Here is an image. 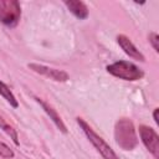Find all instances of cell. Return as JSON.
Wrapping results in <instances>:
<instances>
[{
    "instance_id": "1",
    "label": "cell",
    "mask_w": 159,
    "mask_h": 159,
    "mask_svg": "<svg viewBox=\"0 0 159 159\" xmlns=\"http://www.w3.org/2000/svg\"><path fill=\"white\" fill-rule=\"evenodd\" d=\"M114 139L123 150H133L138 145L137 132L134 124L128 118H120L114 125Z\"/></svg>"
},
{
    "instance_id": "2",
    "label": "cell",
    "mask_w": 159,
    "mask_h": 159,
    "mask_svg": "<svg viewBox=\"0 0 159 159\" xmlns=\"http://www.w3.org/2000/svg\"><path fill=\"white\" fill-rule=\"evenodd\" d=\"M80 128L83 130V133L86 134V137L88 138V140L93 144V147L97 149V152L102 155L103 159H119V157L116 154V152L104 142V139L102 137H99L91 127L89 124L81 117H77L76 118Z\"/></svg>"
},
{
    "instance_id": "3",
    "label": "cell",
    "mask_w": 159,
    "mask_h": 159,
    "mask_svg": "<svg viewBox=\"0 0 159 159\" xmlns=\"http://www.w3.org/2000/svg\"><path fill=\"white\" fill-rule=\"evenodd\" d=\"M107 72L114 77H118L124 81H130V82L142 80L144 77V72L138 66H135L134 63L129 61H124V60H119V61H116L108 65Z\"/></svg>"
},
{
    "instance_id": "4",
    "label": "cell",
    "mask_w": 159,
    "mask_h": 159,
    "mask_svg": "<svg viewBox=\"0 0 159 159\" xmlns=\"http://www.w3.org/2000/svg\"><path fill=\"white\" fill-rule=\"evenodd\" d=\"M21 17V6L17 0H0V22L15 27Z\"/></svg>"
},
{
    "instance_id": "5",
    "label": "cell",
    "mask_w": 159,
    "mask_h": 159,
    "mask_svg": "<svg viewBox=\"0 0 159 159\" xmlns=\"http://www.w3.org/2000/svg\"><path fill=\"white\" fill-rule=\"evenodd\" d=\"M139 137L144 147L149 150V153L154 157V159H159V135L152 127L139 125Z\"/></svg>"
},
{
    "instance_id": "6",
    "label": "cell",
    "mask_w": 159,
    "mask_h": 159,
    "mask_svg": "<svg viewBox=\"0 0 159 159\" xmlns=\"http://www.w3.org/2000/svg\"><path fill=\"white\" fill-rule=\"evenodd\" d=\"M27 67L30 70H32L34 72H36L39 75H42L47 78H51L53 81H57V82H66L68 80V73L62 71V70L47 67V66H43V65H40V63H29Z\"/></svg>"
},
{
    "instance_id": "7",
    "label": "cell",
    "mask_w": 159,
    "mask_h": 159,
    "mask_svg": "<svg viewBox=\"0 0 159 159\" xmlns=\"http://www.w3.org/2000/svg\"><path fill=\"white\" fill-rule=\"evenodd\" d=\"M117 41H118V45L120 46V48L125 52V55H128L133 60H137V61H140V62L145 61L144 55L134 46V43L125 35H118L117 36Z\"/></svg>"
},
{
    "instance_id": "8",
    "label": "cell",
    "mask_w": 159,
    "mask_h": 159,
    "mask_svg": "<svg viewBox=\"0 0 159 159\" xmlns=\"http://www.w3.org/2000/svg\"><path fill=\"white\" fill-rule=\"evenodd\" d=\"M35 99H36V102L42 107V109L45 111V113L50 117V119L55 123V125L62 132V133H67V127L65 125V123H63V120L61 119V117L58 116V113L56 112V109H53L47 102H45L43 99H41V98H39V97H35Z\"/></svg>"
},
{
    "instance_id": "9",
    "label": "cell",
    "mask_w": 159,
    "mask_h": 159,
    "mask_svg": "<svg viewBox=\"0 0 159 159\" xmlns=\"http://www.w3.org/2000/svg\"><path fill=\"white\" fill-rule=\"evenodd\" d=\"M65 5L67 6L68 11L73 14L77 19L84 20L88 17V9L83 1L78 0H65Z\"/></svg>"
},
{
    "instance_id": "10",
    "label": "cell",
    "mask_w": 159,
    "mask_h": 159,
    "mask_svg": "<svg viewBox=\"0 0 159 159\" xmlns=\"http://www.w3.org/2000/svg\"><path fill=\"white\" fill-rule=\"evenodd\" d=\"M0 94L6 99V102H7L12 108H17V107H19V102H17L16 97H15L14 93L10 91V88L7 87V84L4 83L2 81H0Z\"/></svg>"
},
{
    "instance_id": "11",
    "label": "cell",
    "mask_w": 159,
    "mask_h": 159,
    "mask_svg": "<svg viewBox=\"0 0 159 159\" xmlns=\"http://www.w3.org/2000/svg\"><path fill=\"white\" fill-rule=\"evenodd\" d=\"M0 129H2L11 139H12V142H14V144L15 145H20V142H19V135H17V132H16V129H14V127L12 125H10V124H7L6 122H5V119L1 117V114H0Z\"/></svg>"
},
{
    "instance_id": "12",
    "label": "cell",
    "mask_w": 159,
    "mask_h": 159,
    "mask_svg": "<svg viewBox=\"0 0 159 159\" xmlns=\"http://www.w3.org/2000/svg\"><path fill=\"white\" fill-rule=\"evenodd\" d=\"M14 152L10 147H7L4 142H0V157L5 158V159H12L14 158Z\"/></svg>"
},
{
    "instance_id": "13",
    "label": "cell",
    "mask_w": 159,
    "mask_h": 159,
    "mask_svg": "<svg viewBox=\"0 0 159 159\" xmlns=\"http://www.w3.org/2000/svg\"><path fill=\"white\" fill-rule=\"evenodd\" d=\"M148 40H149L152 47L154 48V51H155V52H159V35H158L157 32L152 31V32H149V35H148Z\"/></svg>"
},
{
    "instance_id": "14",
    "label": "cell",
    "mask_w": 159,
    "mask_h": 159,
    "mask_svg": "<svg viewBox=\"0 0 159 159\" xmlns=\"http://www.w3.org/2000/svg\"><path fill=\"white\" fill-rule=\"evenodd\" d=\"M158 112H159V108H154V111H153V118H154L155 124H159V119H158Z\"/></svg>"
}]
</instances>
